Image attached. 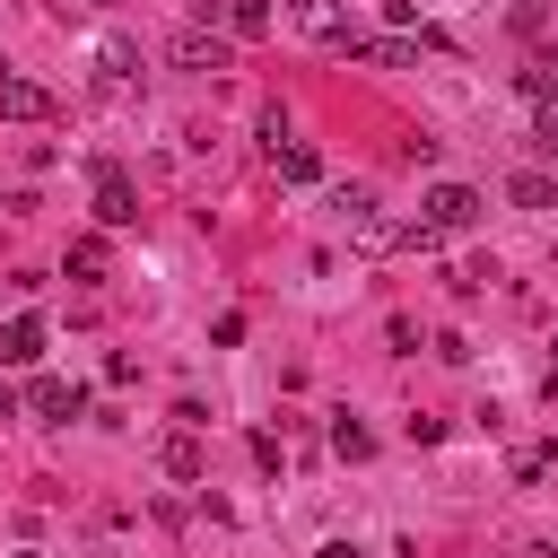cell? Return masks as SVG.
<instances>
[{
	"label": "cell",
	"instance_id": "1",
	"mask_svg": "<svg viewBox=\"0 0 558 558\" xmlns=\"http://www.w3.org/2000/svg\"><path fill=\"white\" fill-rule=\"evenodd\" d=\"M166 52H174V70H192V78H218V70H227V35H209V26H183Z\"/></svg>",
	"mask_w": 558,
	"mask_h": 558
},
{
	"label": "cell",
	"instance_id": "2",
	"mask_svg": "<svg viewBox=\"0 0 558 558\" xmlns=\"http://www.w3.org/2000/svg\"><path fill=\"white\" fill-rule=\"evenodd\" d=\"M418 209H427V227H436V235H462V227L480 218V192H471V183H436Z\"/></svg>",
	"mask_w": 558,
	"mask_h": 558
},
{
	"label": "cell",
	"instance_id": "3",
	"mask_svg": "<svg viewBox=\"0 0 558 558\" xmlns=\"http://www.w3.org/2000/svg\"><path fill=\"white\" fill-rule=\"evenodd\" d=\"M131 218H140L131 174H122V166H96V227H131Z\"/></svg>",
	"mask_w": 558,
	"mask_h": 558
},
{
	"label": "cell",
	"instance_id": "4",
	"mask_svg": "<svg viewBox=\"0 0 558 558\" xmlns=\"http://www.w3.org/2000/svg\"><path fill=\"white\" fill-rule=\"evenodd\" d=\"M288 17L305 26V35H323V44H349L357 26H349V9L340 0H288Z\"/></svg>",
	"mask_w": 558,
	"mask_h": 558
},
{
	"label": "cell",
	"instance_id": "5",
	"mask_svg": "<svg viewBox=\"0 0 558 558\" xmlns=\"http://www.w3.org/2000/svg\"><path fill=\"white\" fill-rule=\"evenodd\" d=\"M0 113H9V122H52V96H44L35 78H0Z\"/></svg>",
	"mask_w": 558,
	"mask_h": 558
},
{
	"label": "cell",
	"instance_id": "6",
	"mask_svg": "<svg viewBox=\"0 0 558 558\" xmlns=\"http://www.w3.org/2000/svg\"><path fill=\"white\" fill-rule=\"evenodd\" d=\"M26 410H35V418H78V384L35 375V384H26Z\"/></svg>",
	"mask_w": 558,
	"mask_h": 558
},
{
	"label": "cell",
	"instance_id": "7",
	"mask_svg": "<svg viewBox=\"0 0 558 558\" xmlns=\"http://www.w3.org/2000/svg\"><path fill=\"white\" fill-rule=\"evenodd\" d=\"M157 462H166V480H201V471H209V453H201V436H192V427H174V436L157 445Z\"/></svg>",
	"mask_w": 558,
	"mask_h": 558
},
{
	"label": "cell",
	"instance_id": "8",
	"mask_svg": "<svg viewBox=\"0 0 558 558\" xmlns=\"http://www.w3.org/2000/svg\"><path fill=\"white\" fill-rule=\"evenodd\" d=\"M218 17H227L235 44H262L270 35V0H218Z\"/></svg>",
	"mask_w": 558,
	"mask_h": 558
},
{
	"label": "cell",
	"instance_id": "9",
	"mask_svg": "<svg viewBox=\"0 0 558 558\" xmlns=\"http://www.w3.org/2000/svg\"><path fill=\"white\" fill-rule=\"evenodd\" d=\"M270 166H279V183H314V174H323V157H314L305 140H270Z\"/></svg>",
	"mask_w": 558,
	"mask_h": 558
},
{
	"label": "cell",
	"instance_id": "10",
	"mask_svg": "<svg viewBox=\"0 0 558 558\" xmlns=\"http://www.w3.org/2000/svg\"><path fill=\"white\" fill-rule=\"evenodd\" d=\"M61 270H70V279H105V270H113V244H105V235H70V262H61Z\"/></svg>",
	"mask_w": 558,
	"mask_h": 558
},
{
	"label": "cell",
	"instance_id": "11",
	"mask_svg": "<svg viewBox=\"0 0 558 558\" xmlns=\"http://www.w3.org/2000/svg\"><path fill=\"white\" fill-rule=\"evenodd\" d=\"M0 357H17V366H26V357H44V314H17V323L0 331Z\"/></svg>",
	"mask_w": 558,
	"mask_h": 558
},
{
	"label": "cell",
	"instance_id": "12",
	"mask_svg": "<svg viewBox=\"0 0 558 558\" xmlns=\"http://www.w3.org/2000/svg\"><path fill=\"white\" fill-rule=\"evenodd\" d=\"M506 192H514V209H558V183H549V174H532V166H523Z\"/></svg>",
	"mask_w": 558,
	"mask_h": 558
},
{
	"label": "cell",
	"instance_id": "13",
	"mask_svg": "<svg viewBox=\"0 0 558 558\" xmlns=\"http://www.w3.org/2000/svg\"><path fill=\"white\" fill-rule=\"evenodd\" d=\"M331 453H340V462H366V453H375V436H366V427L340 410V418H331Z\"/></svg>",
	"mask_w": 558,
	"mask_h": 558
},
{
	"label": "cell",
	"instance_id": "14",
	"mask_svg": "<svg viewBox=\"0 0 558 558\" xmlns=\"http://www.w3.org/2000/svg\"><path fill=\"white\" fill-rule=\"evenodd\" d=\"M131 70H140V44L131 35H105V87H122Z\"/></svg>",
	"mask_w": 558,
	"mask_h": 558
},
{
	"label": "cell",
	"instance_id": "15",
	"mask_svg": "<svg viewBox=\"0 0 558 558\" xmlns=\"http://www.w3.org/2000/svg\"><path fill=\"white\" fill-rule=\"evenodd\" d=\"M523 96L541 105V96H558V52H541V61H523Z\"/></svg>",
	"mask_w": 558,
	"mask_h": 558
},
{
	"label": "cell",
	"instance_id": "16",
	"mask_svg": "<svg viewBox=\"0 0 558 558\" xmlns=\"http://www.w3.org/2000/svg\"><path fill=\"white\" fill-rule=\"evenodd\" d=\"M541 140L558 148V96H541Z\"/></svg>",
	"mask_w": 558,
	"mask_h": 558
},
{
	"label": "cell",
	"instance_id": "17",
	"mask_svg": "<svg viewBox=\"0 0 558 558\" xmlns=\"http://www.w3.org/2000/svg\"><path fill=\"white\" fill-rule=\"evenodd\" d=\"M314 558H366V549H357V541H323Z\"/></svg>",
	"mask_w": 558,
	"mask_h": 558
},
{
	"label": "cell",
	"instance_id": "18",
	"mask_svg": "<svg viewBox=\"0 0 558 558\" xmlns=\"http://www.w3.org/2000/svg\"><path fill=\"white\" fill-rule=\"evenodd\" d=\"M532 558H558V541H541V549H532Z\"/></svg>",
	"mask_w": 558,
	"mask_h": 558
},
{
	"label": "cell",
	"instance_id": "19",
	"mask_svg": "<svg viewBox=\"0 0 558 558\" xmlns=\"http://www.w3.org/2000/svg\"><path fill=\"white\" fill-rule=\"evenodd\" d=\"M17 558H44V549H17Z\"/></svg>",
	"mask_w": 558,
	"mask_h": 558
},
{
	"label": "cell",
	"instance_id": "20",
	"mask_svg": "<svg viewBox=\"0 0 558 558\" xmlns=\"http://www.w3.org/2000/svg\"><path fill=\"white\" fill-rule=\"evenodd\" d=\"M0 78H9V61H0Z\"/></svg>",
	"mask_w": 558,
	"mask_h": 558
}]
</instances>
